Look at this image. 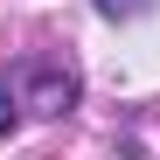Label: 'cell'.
I'll use <instances>...</instances> for the list:
<instances>
[{
	"label": "cell",
	"instance_id": "2",
	"mask_svg": "<svg viewBox=\"0 0 160 160\" xmlns=\"http://www.w3.org/2000/svg\"><path fill=\"white\" fill-rule=\"evenodd\" d=\"M146 7H153V0H98L104 21H132V14H146Z\"/></svg>",
	"mask_w": 160,
	"mask_h": 160
},
{
	"label": "cell",
	"instance_id": "1",
	"mask_svg": "<svg viewBox=\"0 0 160 160\" xmlns=\"http://www.w3.org/2000/svg\"><path fill=\"white\" fill-rule=\"evenodd\" d=\"M21 104H28L35 118H63L77 104V77L63 63H49V56H28L21 63Z\"/></svg>",
	"mask_w": 160,
	"mask_h": 160
},
{
	"label": "cell",
	"instance_id": "3",
	"mask_svg": "<svg viewBox=\"0 0 160 160\" xmlns=\"http://www.w3.org/2000/svg\"><path fill=\"white\" fill-rule=\"evenodd\" d=\"M14 104H21V98H14V91H7V77H0V139H7V132H14V125H21V112H14Z\"/></svg>",
	"mask_w": 160,
	"mask_h": 160
}]
</instances>
